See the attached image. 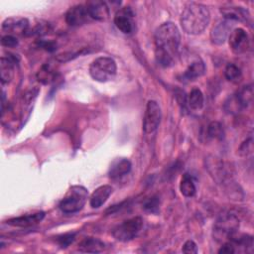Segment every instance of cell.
Masks as SVG:
<instances>
[{
    "mask_svg": "<svg viewBox=\"0 0 254 254\" xmlns=\"http://www.w3.org/2000/svg\"><path fill=\"white\" fill-rule=\"evenodd\" d=\"M155 56L158 64L169 67L175 64L178 56L181 34L178 27L172 22L163 23L157 28L154 36Z\"/></svg>",
    "mask_w": 254,
    "mask_h": 254,
    "instance_id": "cell-1",
    "label": "cell"
},
{
    "mask_svg": "<svg viewBox=\"0 0 254 254\" xmlns=\"http://www.w3.org/2000/svg\"><path fill=\"white\" fill-rule=\"evenodd\" d=\"M210 21V13L206 6L200 3H190L184 9L180 23L183 30L190 35L202 33Z\"/></svg>",
    "mask_w": 254,
    "mask_h": 254,
    "instance_id": "cell-2",
    "label": "cell"
},
{
    "mask_svg": "<svg viewBox=\"0 0 254 254\" xmlns=\"http://www.w3.org/2000/svg\"><path fill=\"white\" fill-rule=\"evenodd\" d=\"M239 228V219L236 214L226 212L221 214L213 224L212 236L219 242L224 243L233 238Z\"/></svg>",
    "mask_w": 254,
    "mask_h": 254,
    "instance_id": "cell-3",
    "label": "cell"
},
{
    "mask_svg": "<svg viewBox=\"0 0 254 254\" xmlns=\"http://www.w3.org/2000/svg\"><path fill=\"white\" fill-rule=\"evenodd\" d=\"M116 63L109 57H99L93 60L89 65L90 76L99 82L112 80L116 75Z\"/></svg>",
    "mask_w": 254,
    "mask_h": 254,
    "instance_id": "cell-4",
    "label": "cell"
},
{
    "mask_svg": "<svg viewBox=\"0 0 254 254\" xmlns=\"http://www.w3.org/2000/svg\"><path fill=\"white\" fill-rule=\"evenodd\" d=\"M88 196L87 190L82 186H73L61 200L59 207L64 213H74L82 209Z\"/></svg>",
    "mask_w": 254,
    "mask_h": 254,
    "instance_id": "cell-5",
    "label": "cell"
},
{
    "mask_svg": "<svg viewBox=\"0 0 254 254\" xmlns=\"http://www.w3.org/2000/svg\"><path fill=\"white\" fill-rule=\"evenodd\" d=\"M143 227V219L140 216H135L124 220L112 230L113 237L121 242H127L135 238Z\"/></svg>",
    "mask_w": 254,
    "mask_h": 254,
    "instance_id": "cell-6",
    "label": "cell"
},
{
    "mask_svg": "<svg viewBox=\"0 0 254 254\" xmlns=\"http://www.w3.org/2000/svg\"><path fill=\"white\" fill-rule=\"evenodd\" d=\"M162 118L160 105L155 100H149L146 105L142 128L146 134H151L157 130Z\"/></svg>",
    "mask_w": 254,
    "mask_h": 254,
    "instance_id": "cell-7",
    "label": "cell"
},
{
    "mask_svg": "<svg viewBox=\"0 0 254 254\" xmlns=\"http://www.w3.org/2000/svg\"><path fill=\"white\" fill-rule=\"evenodd\" d=\"M228 43L230 50L236 54L240 55L245 53L249 48V37L246 31L242 28L233 29L228 36Z\"/></svg>",
    "mask_w": 254,
    "mask_h": 254,
    "instance_id": "cell-8",
    "label": "cell"
},
{
    "mask_svg": "<svg viewBox=\"0 0 254 254\" xmlns=\"http://www.w3.org/2000/svg\"><path fill=\"white\" fill-rule=\"evenodd\" d=\"M89 15L85 5H75L70 7L65 13V22L71 27H77L88 21Z\"/></svg>",
    "mask_w": 254,
    "mask_h": 254,
    "instance_id": "cell-9",
    "label": "cell"
},
{
    "mask_svg": "<svg viewBox=\"0 0 254 254\" xmlns=\"http://www.w3.org/2000/svg\"><path fill=\"white\" fill-rule=\"evenodd\" d=\"M133 12L129 7L120 9L114 16V24L116 28L123 34H130L134 29Z\"/></svg>",
    "mask_w": 254,
    "mask_h": 254,
    "instance_id": "cell-10",
    "label": "cell"
},
{
    "mask_svg": "<svg viewBox=\"0 0 254 254\" xmlns=\"http://www.w3.org/2000/svg\"><path fill=\"white\" fill-rule=\"evenodd\" d=\"M29 28V21L22 17L7 18L2 23V30L7 32L8 35L19 36L27 32Z\"/></svg>",
    "mask_w": 254,
    "mask_h": 254,
    "instance_id": "cell-11",
    "label": "cell"
},
{
    "mask_svg": "<svg viewBox=\"0 0 254 254\" xmlns=\"http://www.w3.org/2000/svg\"><path fill=\"white\" fill-rule=\"evenodd\" d=\"M233 21L224 19L214 26L210 32V40L215 45H222L232 31Z\"/></svg>",
    "mask_w": 254,
    "mask_h": 254,
    "instance_id": "cell-12",
    "label": "cell"
},
{
    "mask_svg": "<svg viewBox=\"0 0 254 254\" xmlns=\"http://www.w3.org/2000/svg\"><path fill=\"white\" fill-rule=\"evenodd\" d=\"M86 9L90 19L96 21H105L109 17V8L105 2L90 1L86 3Z\"/></svg>",
    "mask_w": 254,
    "mask_h": 254,
    "instance_id": "cell-13",
    "label": "cell"
},
{
    "mask_svg": "<svg viewBox=\"0 0 254 254\" xmlns=\"http://www.w3.org/2000/svg\"><path fill=\"white\" fill-rule=\"evenodd\" d=\"M44 217H45V212L38 211L33 214H27V215H22V216L8 219L6 223L8 225L15 226V227H28L41 222Z\"/></svg>",
    "mask_w": 254,
    "mask_h": 254,
    "instance_id": "cell-14",
    "label": "cell"
},
{
    "mask_svg": "<svg viewBox=\"0 0 254 254\" xmlns=\"http://www.w3.org/2000/svg\"><path fill=\"white\" fill-rule=\"evenodd\" d=\"M131 167H132L131 162L128 159L126 158L116 159L111 163L109 167L108 176L110 179H113V180L120 179L125 175L129 174V172L131 171Z\"/></svg>",
    "mask_w": 254,
    "mask_h": 254,
    "instance_id": "cell-15",
    "label": "cell"
},
{
    "mask_svg": "<svg viewBox=\"0 0 254 254\" xmlns=\"http://www.w3.org/2000/svg\"><path fill=\"white\" fill-rule=\"evenodd\" d=\"M113 191V188L109 185H103L98 187L90 195L89 204L92 208H98L108 199Z\"/></svg>",
    "mask_w": 254,
    "mask_h": 254,
    "instance_id": "cell-16",
    "label": "cell"
},
{
    "mask_svg": "<svg viewBox=\"0 0 254 254\" xmlns=\"http://www.w3.org/2000/svg\"><path fill=\"white\" fill-rule=\"evenodd\" d=\"M15 57L9 56L8 58L2 57L0 60V77L2 84L9 83L14 76L15 70Z\"/></svg>",
    "mask_w": 254,
    "mask_h": 254,
    "instance_id": "cell-17",
    "label": "cell"
},
{
    "mask_svg": "<svg viewBox=\"0 0 254 254\" xmlns=\"http://www.w3.org/2000/svg\"><path fill=\"white\" fill-rule=\"evenodd\" d=\"M220 12L224 16V19L241 22H250V14L249 12L242 7H222Z\"/></svg>",
    "mask_w": 254,
    "mask_h": 254,
    "instance_id": "cell-18",
    "label": "cell"
},
{
    "mask_svg": "<svg viewBox=\"0 0 254 254\" xmlns=\"http://www.w3.org/2000/svg\"><path fill=\"white\" fill-rule=\"evenodd\" d=\"M105 248V244L94 237H86L81 240L78 244V250L80 252H88V253H98L103 251Z\"/></svg>",
    "mask_w": 254,
    "mask_h": 254,
    "instance_id": "cell-19",
    "label": "cell"
},
{
    "mask_svg": "<svg viewBox=\"0 0 254 254\" xmlns=\"http://www.w3.org/2000/svg\"><path fill=\"white\" fill-rule=\"evenodd\" d=\"M205 72V65L201 61L193 62L188 66L183 74V78L186 80H194L197 77H200Z\"/></svg>",
    "mask_w": 254,
    "mask_h": 254,
    "instance_id": "cell-20",
    "label": "cell"
},
{
    "mask_svg": "<svg viewBox=\"0 0 254 254\" xmlns=\"http://www.w3.org/2000/svg\"><path fill=\"white\" fill-rule=\"evenodd\" d=\"M204 97L201 90L197 87H194L187 96V105L191 110H200L203 107Z\"/></svg>",
    "mask_w": 254,
    "mask_h": 254,
    "instance_id": "cell-21",
    "label": "cell"
},
{
    "mask_svg": "<svg viewBox=\"0 0 254 254\" xmlns=\"http://www.w3.org/2000/svg\"><path fill=\"white\" fill-rule=\"evenodd\" d=\"M180 190L182 194L186 197H191L195 194L196 188L194 185V181L189 173L183 175L180 183Z\"/></svg>",
    "mask_w": 254,
    "mask_h": 254,
    "instance_id": "cell-22",
    "label": "cell"
},
{
    "mask_svg": "<svg viewBox=\"0 0 254 254\" xmlns=\"http://www.w3.org/2000/svg\"><path fill=\"white\" fill-rule=\"evenodd\" d=\"M237 101L242 108H247L253 100V87L252 84H247L241 87L235 94Z\"/></svg>",
    "mask_w": 254,
    "mask_h": 254,
    "instance_id": "cell-23",
    "label": "cell"
},
{
    "mask_svg": "<svg viewBox=\"0 0 254 254\" xmlns=\"http://www.w3.org/2000/svg\"><path fill=\"white\" fill-rule=\"evenodd\" d=\"M207 135L216 140H222L224 137V129L220 122L212 121L207 126Z\"/></svg>",
    "mask_w": 254,
    "mask_h": 254,
    "instance_id": "cell-24",
    "label": "cell"
},
{
    "mask_svg": "<svg viewBox=\"0 0 254 254\" xmlns=\"http://www.w3.org/2000/svg\"><path fill=\"white\" fill-rule=\"evenodd\" d=\"M224 75L227 80L232 81V82H237L240 80V78L242 76V72H241V69L236 64H228L225 66Z\"/></svg>",
    "mask_w": 254,
    "mask_h": 254,
    "instance_id": "cell-25",
    "label": "cell"
},
{
    "mask_svg": "<svg viewBox=\"0 0 254 254\" xmlns=\"http://www.w3.org/2000/svg\"><path fill=\"white\" fill-rule=\"evenodd\" d=\"M56 77V73L49 65H44L37 73V78L39 81H41L44 84H48L52 81H54Z\"/></svg>",
    "mask_w": 254,
    "mask_h": 254,
    "instance_id": "cell-26",
    "label": "cell"
},
{
    "mask_svg": "<svg viewBox=\"0 0 254 254\" xmlns=\"http://www.w3.org/2000/svg\"><path fill=\"white\" fill-rule=\"evenodd\" d=\"M159 206H160V199L158 196H152V197L148 198L143 204V208L146 211L152 212V213L158 212Z\"/></svg>",
    "mask_w": 254,
    "mask_h": 254,
    "instance_id": "cell-27",
    "label": "cell"
},
{
    "mask_svg": "<svg viewBox=\"0 0 254 254\" xmlns=\"http://www.w3.org/2000/svg\"><path fill=\"white\" fill-rule=\"evenodd\" d=\"M253 141H252V137L246 139L239 147V150H238V153L240 156L242 157H246L247 155L251 154L252 153V149H253Z\"/></svg>",
    "mask_w": 254,
    "mask_h": 254,
    "instance_id": "cell-28",
    "label": "cell"
},
{
    "mask_svg": "<svg viewBox=\"0 0 254 254\" xmlns=\"http://www.w3.org/2000/svg\"><path fill=\"white\" fill-rule=\"evenodd\" d=\"M1 45L6 48H14L18 46V39L12 35H5L1 38Z\"/></svg>",
    "mask_w": 254,
    "mask_h": 254,
    "instance_id": "cell-29",
    "label": "cell"
},
{
    "mask_svg": "<svg viewBox=\"0 0 254 254\" xmlns=\"http://www.w3.org/2000/svg\"><path fill=\"white\" fill-rule=\"evenodd\" d=\"M182 251L184 253H188V254H195V253H197V246H196L194 241L188 240L183 245Z\"/></svg>",
    "mask_w": 254,
    "mask_h": 254,
    "instance_id": "cell-30",
    "label": "cell"
},
{
    "mask_svg": "<svg viewBox=\"0 0 254 254\" xmlns=\"http://www.w3.org/2000/svg\"><path fill=\"white\" fill-rule=\"evenodd\" d=\"M74 233H68V234H64L58 238V241L62 247H67L73 240H74Z\"/></svg>",
    "mask_w": 254,
    "mask_h": 254,
    "instance_id": "cell-31",
    "label": "cell"
},
{
    "mask_svg": "<svg viewBox=\"0 0 254 254\" xmlns=\"http://www.w3.org/2000/svg\"><path fill=\"white\" fill-rule=\"evenodd\" d=\"M39 46L47 51H54L56 50V44L54 42H47V41H41L39 43Z\"/></svg>",
    "mask_w": 254,
    "mask_h": 254,
    "instance_id": "cell-32",
    "label": "cell"
}]
</instances>
